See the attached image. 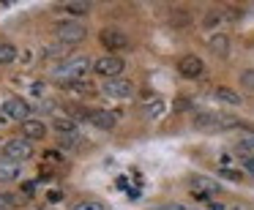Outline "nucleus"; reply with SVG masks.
Masks as SVG:
<instances>
[{
	"mask_svg": "<svg viewBox=\"0 0 254 210\" xmlns=\"http://www.w3.org/2000/svg\"><path fill=\"white\" fill-rule=\"evenodd\" d=\"M104 93L110 96V99H131V96H134V82H128V79H123V77L107 79Z\"/></svg>",
	"mask_w": 254,
	"mask_h": 210,
	"instance_id": "1a4fd4ad",
	"label": "nucleus"
},
{
	"mask_svg": "<svg viewBox=\"0 0 254 210\" xmlns=\"http://www.w3.org/2000/svg\"><path fill=\"white\" fill-rule=\"evenodd\" d=\"M142 112H145V117H159L161 112H164V101L156 99V96H148L145 104H142Z\"/></svg>",
	"mask_w": 254,
	"mask_h": 210,
	"instance_id": "dca6fc26",
	"label": "nucleus"
},
{
	"mask_svg": "<svg viewBox=\"0 0 254 210\" xmlns=\"http://www.w3.org/2000/svg\"><path fill=\"white\" fill-rule=\"evenodd\" d=\"M52 128H55L58 134H63V137H77V123L74 120H68V117H55L52 120Z\"/></svg>",
	"mask_w": 254,
	"mask_h": 210,
	"instance_id": "2eb2a0df",
	"label": "nucleus"
},
{
	"mask_svg": "<svg viewBox=\"0 0 254 210\" xmlns=\"http://www.w3.org/2000/svg\"><path fill=\"white\" fill-rule=\"evenodd\" d=\"M172 25H175V28H186V25H189V14L186 11H175V14H172Z\"/></svg>",
	"mask_w": 254,
	"mask_h": 210,
	"instance_id": "4be33fe9",
	"label": "nucleus"
},
{
	"mask_svg": "<svg viewBox=\"0 0 254 210\" xmlns=\"http://www.w3.org/2000/svg\"><path fill=\"white\" fill-rule=\"evenodd\" d=\"M17 60V47L11 41H0V66H11Z\"/></svg>",
	"mask_w": 254,
	"mask_h": 210,
	"instance_id": "f3484780",
	"label": "nucleus"
},
{
	"mask_svg": "<svg viewBox=\"0 0 254 210\" xmlns=\"http://www.w3.org/2000/svg\"><path fill=\"white\" fill-rule=\"evenodd\" d=\"M88 120L93 123L99 131H112V128H115V123H118V117L112 115L110 109H96V112H90V115H88Z\"/></svg>",
	"mask_w": 254,
	"mask_h": 210,
	"instance_id": "f8f14e48",
	"label": "nucleus"
},
{
	"mask_svg": "<svg viewBox=\"0 0 254 210\" xmlns=\"http://www.w3.org/2000/svg\"><path fill=\"white\" fill-rule=\"evenodd\" d=\"M55 36L61 39V44L74 47V44H79V41H85L88 30H85L82 22H61V25L55 28Z\"/></svg>",
	"mask_w": 254,
	"mask_h": 210,
	"instance_id": "39448f33",
	"label": "nucleus"
},
{
	"mask_svg": "<svg viewBox=\"0 0 254 210\" xmlns=\"http://www.w3.org/2000/svg\"><path fill=\"white\" fill-rule=\"evenodd\" d=\"M241 88H246V90H252V93H254V68L241 71Z\"/></svg>",
	"mask_w": 254,
	"mask_h": 210,
	"instance_id": "aec40b11",
	"label": "nucleus"
},
{
	"mask_svg": "<svg viewBox=\"0 0 254 210\" xmlns=\"http://www.w3.org/2000/svg\"><path fill=\"white\" fill-rule=\"evenodd\" d=\"M3 115L11 117V120H30V104L25 99H17V96H8L6 101H3Z\"/></svg>",
	"mask_w": 254,
	"mask_h": 210,
	"instance_id": "423d86ee",
	"label": "nucleus"
},
{
	"mask_svg": "<svg viewBox=\"0 0 254 210\" xmlns=\"http://www.w3.org/2000/svg\"><path fill=\"white\" fill-rule=\"evenodd\" d=\"M194 126L197 128H208V131H224V128H238L241 120L232 115H216V112H208V115H197L194 117Z\"/></svg>",
	"mask_w": 254,
	"mask_h": 210,
	"instance_id": "7ed1b4c3",
	"label": "nucleus"
},
{
	"mask_svg": "<svg viewBox=\"0 0 254 210\" xmlns=\"http://www.w3.org/2000/svg\"><path fill=\"white\" fill-rule=\"evenodd\" d=\"M178 71H181V77H186V79H197V77H202L205 63L199 60L197 55H183L181 60H178Z\"/></svg>",
	"mask_w": 254,
	"mask_h": 210,
	"instance_id": "9d476101",
	"label": "nucleus"
},
{
	"mask_svg": "<svg viewBox=\"0 0 254 210\" xmlns=\"http://www.w3.org/2000/svg\"><path fill=\"white\" fill-rule=\"evenodd\" d=\"M238 148H241V150H249V153L254 156V134H246V137L238 142Z\"/></svg>",
	"mask_w": 254,
	"mask_h": 210,
	"instance_id": "5701e85b",
	"label": "nucleus"
},
{
	"mask_svg": "<svg viewBox=\"0 0 254 210\" xmlns=\"http://www.w3.org/2000/svg\"><path fill=\"white\" fill-rule=\"evenodd\" d=\"M63 11L71 14V17H82V14L90 11V6H88V3H66V6H63Z\"/></svg>",
	"mask_w": 254,
	"mask_h": 210,
	"instance_id": "a211bd4d",
	"label": "nucleus"
},
{
	"mask_svg": "<svg viewBox=\"0 0 254 210\" xmlns=\"http://www.w3.org/2000/svg\"><path fill=\"white\" fill-rule=\"evenodd\" d=\"M11 202H14L11 197H6V194H0V210H8V208H11Z\"/></svg>",
	"mask_w": 254,
	"mask_h": 210,
	"instance_id": "393cba45",
	"label": "nucleus"
},
{
	"mask_svg": "<svg viewBox=\"0 0 254 210\" xmlns=\"http://www.w3.org/2000/svg\"><path fill=\"white\" fill-rule=\"evenodd\" d=\"M221 175L230 177V180H241V175H238V172H232V169H221Z\"/></svg>",
	"mask_w": 254,
	"mask_h": 210,
	"instance_id": "bb28decb",
	"label": "nucleus"
},
{
	"mask_svg": "<svg viewBox=\"0 0 254 210\" xmlns=\"http://www.w3.org/2000/svg\"><path fill=\"white\" fill-rule=\"evenodd\" d=\"M71 210H104V205L96 202V199H82V202H77Z\"/></svg>",
	"mask_w": 254,
	"mask_h": 210,
	"instance_id": "6ab92c4d",
	"label": "nucleus"
},
{
	"mask_svg": "<svg viewBox=\"0 0 254 210\" xmlns=\"http://www.w3.org/2000/svg\"><path fill=\"white\" fill-rule=\"evenodd\" d=\"M221 19H224V14H208V17L202 19V28L205 30H213V28H219V25H221Z\"/></svg>",
	"mask_w": 254,
	"mask_h": 210,
	"instance_id": "412c9836",
	"label": "nucleus"
},
{
	"mask_svg": "<svg viewBox=\"0 0 254 210\" xmlns=\"http://www.w3.org/2000/svg\"><path fill=\"white\" fill-rule=\"evenodd\" d=\"M159 210H189V208H183V205H164V208H159Z\"/></svg>",
	"mask_w": 254,
	"mask_h": 210,
	"instance_id": "c85d7f7f",
	"label": "nucleus"
},
{
	"mask_svg": "<svg viewBox=\"0 0 254 210\" xmlns=\"http://www.w3.org/2000/svg\"><path fill=\"white\" fill-rule=\"evenodd\" d=\"M99 41H101V47H107L110 52H118V50H126L128 47L126 33H121L118 28H104L99 33Z\"/></svg>",
	"mask_w": 254,
	"mask_h": 210,
	"instance_id": "6e6552de",
	"label": "nucleus"
},
{
	"mask_svg": "<svg viewBox=\"0 0 254 210\" xmlns=\"http://www.w3.org/2000/svg\"><path fill=\"white\" fill-rule=\"evenodd\" d=\"M47 131H50V128H47V123L39 120V117H30V120L22 123V137L30 139V142H36V139H44Z\"/></svg>",
	"mask_w": 254,
	"mask_h": 210,
	"instance_id": "9b49d317",
	"label": "nucleus"
},
{
	"mask_svg": "<svg viewBox=\"0 0 254 210\" xmlns=\"http://www.w3.org/2000/svg\"><path fill=\"white\" fill-rule=\"evenodd\" d=\"M88 68H93V63H90L85 55H77V57H68L66 63H61V66L55 68V77L63 79L68 88H74V85L88 74Z\"/></svg>",
	"mask_w": 254,
	"mask_h": 210,
	"instance_id": "f257e3e1",
	"label": "nucleus"
},
{
	"mask_svg": "<svg viewBox=\"0 0 254 210\" xmlns=\"http://www.w3.org/2000/svg\"><path fill=\"white\" fill-rule=\"evenodd\" d=\"M213 96H216V101H219V104H227V106H238L243 101V96L238 93V90L224 88V85H219V88L213 90Z\"/></svg>",
	"mask_w": 254,
	"mask_h": 210,
	"instance_id": "ddd939ff",
	"label": "nucleus"
},
{
	"mask_svg": "<svg viewBox=\"0 0 254 210\" xmlns=\"http://www.w3.org/2000/svg\"><path fill=\"white\" fill-rule=\"evenodd\" d=\"M208 47H210V52H213V55L227 57V55H230V36H227V33H216V36H210Z\"/></svg>",
	"mask_w": 254,
	"mask_h": 210,
	"instance_id": "4468645a",
	"label": "nucleus"
},
{
	"mask_svg": "<svg viewBox=\"0 0 254 210\" xmlns=\"http://www.w3.org/2000/svg\"><path fill=\"white\" fill-rule=\"evenodd\" d=\"M17 175V166H0V180H14Z\"/></svg>",
	"mask_w": 254,
	"mask_h": 210,
	"instance_id": "b1692460",
	"label": "nucleus"
},
{
	"mask_svg": "<svg viewBox=\"0 0 254 210\" xmlns=\"http://www.w3.org/2000/svg\"><path fill=\"white\" fill-rule=\"evenodd\" d=\"M123 68H126V63L118 55H101L93 60V71L99 74V77H107V79H118L123 74Z\"/></svg>",
	"mask_w": 254,
	"mask_h": 210,
	"instance_id": "20e7f679",
	"label": "nucleus"
},
{
	"mask_svg": "<svg viewBox=\"0 0 254 210\" xmlns=\"http://www.w3.org/2000/svg\"><path fill=\"white\" fill-rule=\"evenodd\" d=\"M47 199H50V202H61L63 194H61V191H50V194H47Z\"/></svg>",
	"mask_w": 254,
	"mask_h": 210,
	"instance_id": "cd10ccee",
	"label": "nucleus"
},
{
	"mask_svg": "<svg viewBox=\"0 0 254 210\" xmlns=\"http://www.w3.org/2000/svg\"><path fill=\"white\" fill-rule=\"evenodd\" d=\"M243 164H246V172H249V175H254V156H246V161H243Z\"/></svg>",
	"mask_w": 254,
	"mask_h": 210,
	"instance_id": "a878e982",
	"label": "nucleus"
},
{
	"mask_svg": "<svg viewBox=\"0 0 254 210\" xmlns=\"http://www.w3.org/2000/svg\"><path fill=\"white\" fill-rule=\"evenodd\" d=\"M30 156H33V148H30V139H25V137L8 139L3 145V161H8V164H22Z\"/></svg>",
	"mask_w": 254,
	"mask_h": 210,
	"instance_id": "f03ea898",
	"label": "nucleus"
},
{
	"mask_svg": "<svg viewBox=\"0 0 254 210\" xmlns=\"http://www.w3.org/2000/svg\"><path fill=\"white\" fill-rule=\"evenodd\" d=\"M189 188H191V194L197 199H208V197H213V194H221L219 183L210 180V177H202V175H194L191 180H189Z\"/></svg>",
	"mask_w": 254,
	"mask_h": 210,
	"instance_id": "0eeeda50",
	"label": "nucleus"
}]
</instances>
